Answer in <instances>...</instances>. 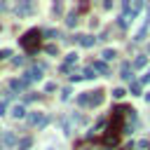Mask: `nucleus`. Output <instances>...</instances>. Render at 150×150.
Wrapping results in <instances>:
<instances>
[{
  "label": "nucleus",
  "mask_w": 150,
  "mask_h": 150,
  "mask_svg": "<svg viewBox=\"0 0 150 150\" xmlns=\"http://www.w3.org/2000/svg\"><path fill=\"white\" fill-rule=\"evenodd\" d=\"M21 47L26 49V52H38V47H40V30H28L23 38H21Z\"/></svg>",
  "instance_id": "1"
},
{
  "label": "nucleus",
  "mask_w": 150,
  "mask_h": 150,
  "mask_svg": "<svg viewBox=\"0 0 150 150\" xmlns=\"http://www.w3.org/2000/svg\"><path fill=\"white\" fill-rule=\"evenodd\" d=\"M42 77V68L38 66V68H30V70H26V75H23V82H28V80H40Z\"/></svg>",
  "instance_id": "2"
},
{
  "label": "nucleus",
  "mask_w": 150,
  "mask_h": 150,
  "mask_svg": "<svg viewBox=\"0 0 150 150\" xmlns=\"http://www.w3.org/2000/svg\"><path fill=\"white\" fill-rule=\"evenodd\" d=\"M16 143H19V141H16V136H14L12 131H5V134H2V143H0V145H16Z\"/></svg>",
  "instance_id": "3"
},
{
  "label": "nucleus",
  "mask_w": 150,
  "mask_h": 150,
  "mask_svg": "<svg viewBox=\"0 0 150 150\" xmlns=\"http://www.w3.org/2000/svg\"><path fill=\"white\" fill-rule=\"evenodd\" d=\"M103 101V91H89V105H98Z\"/></svg>",
  "instance_id": "4"
},
{
  "label": "nucleus",
  "mask_w": 150,
  "mask_h": 150,
  "mask_svg": "<svg viewBox=\"0 0 150 150\" xmlns=\"http://www.w3.org/2000/svg\"><path fill=\"white\" fill-rule=\"evenodd\" d=\"M12 117H16V120H21V117H26V108L23 105H12Z\"/></svg>",
  "instance_id": "5"
},
{
  "label": "nucleus",
  "mask_w": 150,
  "mask_h": 150,
  "mask_svg": "<svg viewBox=\"0 0 150 150\" xmlns=\"http://www.w3.org/2000/svg\"><path fill=\"white\" fill-rule=\"evenodd\" d=\"M28 122L30 124H45V117H42V112H30L28 115Z\"/></svg>",
  "instance_id": "6"
},
{
  "label": "nucleus",
  "mask_w": 150,
  "mask_h": 150,
  "mask_svg": "<svg viewBox=\"0 0 150 150\" xmlns=\"http://www.w3.org/2000/svg\"><path fill=\"white\" fill-rule=\"evenodd\" d=\"M96 42V38H91V35H80V45L82 47H91Z\"/></svg>",
  "instance_id": "7"
},
{
  "label": "nucleus",
  "mask_w": 150,
  "mask_h": 150,
  "mask_svg": "<svg viewBox=\"0 0 150 150\" xmlns=\"http://www.w3.org/2000/svg\"><path fill=\"white\" fill-rule=\"evenodd\" d=\"M94 70H98L101 75H108V73H110L108 66H105V61H96V63H94Z\"/></svg>",
  "instance_id": "8"
},
{
  "label": "nucleus",
  "mask_w": 150,
  "mask_h": 150,
  "mask_svg": "<svg viewBox=\"0 0 150 150\" xmlns=\"http://www.w3.org/2000/svg\"><path fill=\"white\" fill-rule=\"evenodd\" d=\"M101 56H103V61H112V59L117 56V52H115V49H103Z\"/></svg>",
  "instance_id": "9"
},
{
  "label": "nucleus",
  "mask_w": 150,
  "mask_h": 150,
  "mask_svg": "<svg viewBox=\"0 0 150 150\" xmlns=\"http://www.w3.org/2000/svg\"><path fill=\"white\" fill-rule=\"evenodd\" d=\"M9 87H12L14 91H21V89L26 87V82H23V80H12V82H9Z\"/></svg>",
  "instance_id": "10"
},
{
  "label": "nucleus",
  "mask_w": 150,
  "mask_h": 150,
  "mask_svg": "<svg viewBox=\"0 0 150 150\" xmlns=\"http://www.w3.org/2000/svg\"><path fill=\"white\" fill-rule=\"evenodd\" d=\"M134 66H136V68H145V66H148V56H143V54H141V56L134 61Z\"/></svg>",
  "instance_id": "11"
},
{
  "label": "nucleus",
  "mask_w": 150,
  "mask_h": 150,
  "mask_svg": "<svg viewBox=\"0 0 150 150\" xmlns=\"http://www.w3.org/2000/svg\"><path fill=\"white\" fill-rule=\"evenodd\" d=\"M131 91H134V96H141L143 94V84L141 82H131Z\"/></svg>",
  "instance_id": "12"
},
{
  "label": "nucleus",
  "mask_w": 150,
  "mask_h": 150,
  "mask_svg": "<svg viewBox=\"0 0 150 150\" xmlns=\"http://www.w3.org/2000/svg\"><path fill=\"white\" fill-rule=\"evenodd\" d=\"M30 143H33L30 138H21V141L16 143V148H19V150H28V148H30Z\"/></svg>",
  "instance_id": "13"
},
{
  "label": "nucleus",
  "mask_w": 150,
  "mask_h": 150,
  "mask_svg": "<svg viewBox=\"0 0 150 150\" xmlns=\"http://www.w3.org/2000/svg\"><path fill=\"white\" fill-rule=\"evenodd\" d=\"M124 94H127V89H124V87H117V89H112V96H115V98H122Z\"/></svg>",
  "instance_id": "14"
},
{
  "label": "nucleus",
  "mask_w": 150,
  "mask_h": 150,
  "mask_svg": "<svg viewBox=\"0 0 150 150\" xmlns=\"http://www.w3.org/2000/svg\"><path fill=\"white\" fill-rule=\"evenodd\" d=\"M77 103H80V105H89V91H84V94L77 98Z\"/></svg>",
  "instance_id": "15"
},
{
  "label": "nucleus",
  "mask_w": 150,
  "mask_h": 150,
  "mask_svg": "<svg viewBox=\"0 0 150 150\" xmlns=\"http://www.w3.org/2000/svg\"><path fill=\"white\" fill-rule=\"evenodd\" d=\"M84 77H87V80L96 77V70H94V68H84Z\"/></svg>",
  "instance_id": "16"
},
{
  "label": "nucleus",
  "mask_w": 150,
  "mask_h": 150,
  "mask_svg": "<svg viewBox=\"0 0 150 150\" xmlns=\"http://www.w3.org/2000/svg\"><path fill=\"white\" fill-rule=\"evenodd\" d=\"M122 80H124V82H134V75H131L129 70H122Z\"/></svg>",
  "instance_id": "17"
},
{
  "label": "nucleus",
  "mask_w": 150,
  "mask_h": 150,
  "mask_svg": "<svg viewBox=\"0 0 150 150\" xmlns=\"http://www.w3.org/2000/svg\"><path fill=\"white\" fill-rule=\"evenodd\" d=\"M75 61H77V54H75V52H70V54L66 56V63H75Z\"/></svg>",
  "instance_id": "18"
},
{
  "label": "nucleus",
  "mask_w": 150,
  "mask_h": 150,
  "mask_svg": "<svg viewBox=\"0 0 150 150\" xmlns=\"http://www.w3.org/2000/svg\"><path fill=\"white\" fill-rule=\"evenodd\" d=\"M68 98H70V89H68V87H66V89H63V91H61V101H68Z\"/></svg>",
  "instance_id": "19"
},
{
  "label": "nucleus",
  "mask_w": 150,
  "mask_h": 150,
  "mask_svg": "<svg viewBox=\"0 0 150 150\" xmlns=\"http://www.w3.org/2000/svg\"><path fill=\"white\" fill-rule=\"evenodd\" d=\"M66 23H68V26H75V23H77V16H75V14H70V16H68V21H66Z\"/></svg>",
  "instance_id": "20"
},
{
  "label": "nucleus",
  "mask_w": 150,
  "mask_h": 150,
  "mask_svg": "<svg viewBox=\"0 0 150 150\" xmlns=\"http://www.w3.org/2000/svg\"><path fill=\"white\" fill-rule=\"evenodd\" d=\"M141 84H150V70H148V73L141 77Z\"/></svg>",
  "instance_id": "21"
},
{
  "label": "nucleus",
  "mask_w": 150,
  "mask_h": 150,
  "mask_svg": "<svg viewBox=\"0 0 150 150\" xmlns=\"http://www.w3.org/2000/svg\"><path fill=\"white\" fill-rule=\"evenodd\" d=\"M7 56H12V52H9V49H2V52H0V59H7Z\"/></svg>",
  "instance_id": "22"
},
{
  "label": "nucleus",
  "mask_w": 150,
  "mask_h": 150,
  "mask_svg": "<svg viewBox=\"0 0 150 150\" xmlns=\"http://www.w3.org/2000/svg\"><path fill=\"white\" fill-rule=\"evenodd\" d=\"M5 110H7V103H5V101H0V115H5Z\"/></svg>",
  "instance_id": "23"
},
{
  "label": "nucleus",
  "mask_w": 150,
  "mask_h": 150,
  "mask_svg": "<svg viewBox=\"0 0 150 150\" xmlns=\"http://www.w3.org/2000/svg\"><path fill=\"white\" fill-rule=\"evenodd\" d=\"M2 134H5V131H2V129H0V138H2Z\"/></svg>",
  "instance_id": "24"
},
{
  "label": "nucleus",
  "mask_w": 150,
  "mask_h": 150,
  "mask_svg": "<svg viewBox=\"0 0 150 150\" xmlns=\"http://www.w3.org/2000/svg\"><path fill=\"white\" fill-rule=\"evenodd\" d=\"M145 98H148V101H150V94H148V96H145Z\"/></svg>",
  "instance_id": "25"
}]
</instances>
